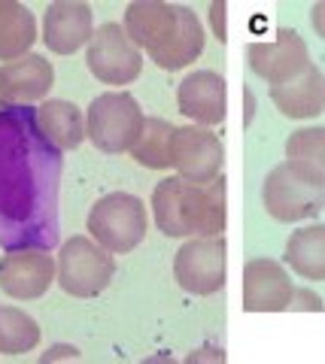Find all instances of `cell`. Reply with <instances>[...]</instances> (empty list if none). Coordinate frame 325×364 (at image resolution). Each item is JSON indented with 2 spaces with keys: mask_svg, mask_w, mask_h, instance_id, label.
<instances>
[{
  "mask_svg": "<svg viewBox=\"0 0 325 364\" xmlns=\"http://www.w3.org/2000/svg\"><path fill=\"white\" fill-rule=\"evenodd\" d=\"M61 149L46 140L37 109H0V246L52 249L58 243Z\"/></svg>",
  "mask_w": 325,
  "mask_h": 364,
  "instance_id": "6da1fadb",
  "label": "cell"
},
{
  "mask_svg": "<svg viewBox=\"0 0 325 364\" xmlns=\"http://www.w3.org/2000/svg\"><path fill=\"white\" fill-rule=\"evenodd\" d=\"M152 215L164 237H219L225 231V176L219 173L207 186L161 179L152 191Z\"/></svg>",
  "mask_w": 325,
  "mask_h": 364,
  "instance_id": "7a4b0ae2",
  "label": "cell"
},
{
  "mask_svg": "<svg viewBox=\"0 0 325 364\" xmlns=\"http://www.w3.org/2000/svg\"><path fill=\"white\" fill-rule=\"evenodd\" d=\"M88 234L113 255L131 252L146 237V203L128 191H113L100 198L88 213Z\"/></svg>",
  "mask_w": 325,
  "mask_h": 364,
  "instance_id": "3957f363",
  "label": "cell"
},
{
  "mask_svg": "<svg viewBox=\"0 0 325 364\" xmlns=\"http://www.w3.org/2000/svg\"><path fill=\"white\" fill-rule=\"evenodd\" d=\"M140 104L128 91H107L92 100L85 116V136L95 143V149L107 155H119L137 143L143 131Z\"/></svg>",
  "mask_w": 325,
  "mask_h": 364,
  "instance_id": "277c9868",
  "label": "cell"
},
{
  "mask_svg": "<svg viewBox=\"0 0 325 364\" xmlns=\"http://www.w3.org/2000/svg\"><path fill=\"white\" fill-rule=\"evenodd\" d=\"M113 277H116L113 252L97 246L92 237H73V240H67L61 246L55 279H58V286L67 294H73V298H95V294H100L110 286Z\"/></svg>",
  "mask_w": 325,
  "mask_h": 364,
  "instance_id": "5b68a950",
  "label": "cell"
},
{
  "mask_svg": "<svg viewBox=\"0 0 325 364\" xmlns=\"http://www.w3.org/2000/svg\"><path fill=\"white\" fill-rule=\"evenodd\" d=\"M262 200L267 215H274L277 222L313 219L325 207V182H313L304 173H298L289 161H283L267 173Z\"/></svg>",
  "mask_w": 325,
  "mask_h": 364,
  "instance_id": "8992f818",
  "label": "cell"
},
{
  "mask_svg": "<svg viewBox=\"0 0 325 364\" xmlns=\"http://www.w3.org/2000/svg\"><path fill=\"white\" fill-rule=\"evenodd\" d=\"M85 64L92 76L104 85H128L140 76L143 70V55L140 49L128 40V33L116 21L100 25L92 40H88Z\"/></svg>",
  "mask_w": 325,
  "mask_h": 364,
  "instance_id": "52a82bcc",
  "label": "cell"
},
{
  "mask_svg": "<svg viewBox=\"0 0 325 364\" xmlns=\"http://www.w3.org/2000/svg\"><path fill=\"white\" fill-rule=\"evenodd\" d=\"M171 167H176V176L195 186H207L222 173V161H225V146L213 131L207 128H174L171 134Z\"/></svg>",
  "mask_w": 325,
  "mask_h": 364,
  "instance_id": "ba28073f",
  "label": "cell"
},
{
  "mask_svg": "<svg viewBox=\"0 0 325 364\" xmlns=\"http://www.w3.org/2000/svg\"><path fill=\"white\" fill-rule=\"evenodd\" d=\"M225 237H195L174 258V277L188 294H216L225 286Z\"/></svg>",
  "mask_w": 325,
  "mask_h": 364,
  "instance_id": "9c48e42d",
  "label": "cell"
},
{
  "mask_svg": "<svg viewBox=\"0 0 325 364\" xmlns=\"http://www.w3.org/2000/svg\"><path fill=\"white\" fill-rule=\"evenodd\" d=\"M246 58H250L252 73L262 76L267 85H283L310 64L307 43L292 28H279L274 43H250Z\"/></svg>",
  "mask_w": 325,
  "mask_h": 364,
  "instance_id": "30bf717a",
  "label": "cell"
},
{
  "mask_svg": "<svg viewBox=\"0 0 325 364\" xmlns=\"http://www.w3.org/2000/svg\"><path fill=\"white\" fill-rule=\"evenodd\" d=\"M55 282L49 249H16L0 258V291L16 301H37Z\"/></svg>",
  "mask_w": 325,
  "mask_h": 364,
  "instance_id": "8fae6325",
  "label": "cell"
},
{
  "mask_svg": "<svg viewBox=\"0 0 325 364\" xmlns=\"http://www.w3.org/2000/svg\"><path fill=\"white\" fill-rule=\"evenodd\" d=\"M292 279L271 258H252L243 264V310L246 313H283L292 298Z\"/></svg>",
  "mask_w": 325,
  "mask_h": 364,
  "instance_id": "7c38bea8",
  "label": "cell"
},
{
  "mask_svg": "<svg viewBox=\"0 0 325 364\" xmlns=\"http://www.w3.org/2000/svg\"><path fill=\"white\" fill-rule=\"evenodd\" d=\"M176 107L186 119H192L204 128L225 122V107H228V91L225 79L216 70H195L188 73L176 88Z\"/></svg>",
  "mask_w": 325,
  "mask_h": 364,
  "instance_id": "4fadbf2b",
  "label": "cell"
},
{
  "mask_svg": "<svg viewBox=\"0 0 325 364\" xmlns=\"http://www.w3.org/2000/svg\"><path fill=\"white\" fill-rule=\"evenodd\" d=\"M179 21V4L161 0H134L125 9V33L137 49H146L149 58L171 43Z\"/></svg>",
  "mask_w": 325,
  "mask_h": 364,
  "instance_id": "5bb4252c",
  "label": "cell"
},
{
  "mask_svg": "<svg viewBox=\"0 0 325 364\" xmlns=\"http://www.w3.org/2000/svg\"><path fill=\"white\" fill-rule=\"evenodd\" d=\"M92 33V6L80 0H55L43 16V43L55 55H73Z\"/></svg>",
  "mask_w": 325,
  "mask_h": 364,
  "instance_id": "9a60e30c",
  "label": "cell"
},
{
  "mask_svg": "<svg viewBox=\"0 0 325 364\" xmlns=\"http://www.w3.org/2000/svg\"><path fill=\"white\" fill-rule=\"evenodd\" d=\"M0 79H4V95L9 104L28 107L33 100H43L55 85V70L43 55H21V58L0 67Z\"/></svg>",
  "mask_w": 325,
  "mask_h": 364,
  "instance_id": "2e32d148",
  "label": "cell"
},
{
  "mask_svg": "<svg viewBox=\"0 0 325 364\" xmlns=\"http://www.w3.org/2000/svg\"><path fill=\"white\" fill-rule=\"evenodd\" d=\"M274 107L289 119H313L325 107V76L316 64H307L295 79L271 85Z\"/></svg>",
  "mask_w": 325,
  "mask_h": 364,
  "instance_id": "e0dca14e",
  "label": "cell"
},
{
  "mask_svg": "<svg viewBox=\"0 0 325 364\" xmlns=\"http://www.w3.org/2000/svg\"><path fill=\"white\" fill-rule=\"evenodd\" d=\"M37 124L46 134V140L61 152H70L85 140V119L70 100H46L43 107H37Z\"/></svg>",
  "mask_w": 325,
  "mask_h": 364,
  "instance_id": "ac0fdd59",
  "label": "cell"
},
{
  "mask_svg": "<svg viewBox=\"0 0 325 364\" xmlns=\"http://www.w3.org/2000/svg\"><path fill=\"white\" fill-rule=\"evenodd\" d=\"M204 28H201L198 16L188 6H179V21L171 43L164 46L159 55H152V61L161 67V70H183L188 67L201 52H204Z\"/></svg>",
  "mask_w": 325,
  "mask_h": 364,
  "instance_id": "d6986e66",
  "label": "cell"
},
{
  "mask_svg": "<svg viewBox=\"0 0 325 364\" xmlns=\"http://www.w3.org/2000/svg\"><path fill=\"white\" fill-rule=\"evenodd\" d=\"M37 40V18L25 4L0 0V61H16Z\"/></svg>",
  "mask_w": 325,
  "mask_h": 364,
  "instance_id": "ffe728a7",
  "label": "cell"
},
{
  "mask_svg": "<svg viewBox=\"0 0 325 364\" xmlns=\"http://www.w3.org/2000/svg\"><path fill=\"white\" fill-rule=\"evenodd\" d=\"M286 264L304 279H325V225L301 228L286 243Z\"/></svg>",
  "mask_w": 325,
  "mask_h": 364,
  "instance_id": "44dd1931",
  "label": "cell"
},
{
  "mask_svg": "<svg viewBox=\"0 0 325 364\" xmlns=\"http://www.w3.org/2000/svg\"><path fill=\"white\" fill-rule=\"evenodd\" d=\"M286 158L298 173L313 182H325V128H304L295 131L286 140Z\"/></svg>",
  "mask_w": 325,
  "mask_h": 364,
  "instance_id": "7402d4cb",
  "label": "cell"
},
{
  "mask_svg": "<svg viewBox=\"0 0 325 364\" xmlns=\"http://www.w3.org/2000/svg\"><path fill=\"white\" fill-rule=\"evenodd\" d=\"M171 134L174 124L164 119H143V131L137 136V143L131 146V155L140 167L149 170H167L171 167V158H167V149H171Z\"/></svg>",
  "mask_w": 325,
  "mask_h": 364,
  "instance_id": "603a6c76",
  "label": "cell"
},
{
  "mask_svg": "<svg viewBox=\"0 0 325 364\" xmlns=\"http://www.w3.org/2000/svg\"><path fill=\"white\" fill-rule=\"evenodd\" d=\"M37 343H40V325L25 310L0 304V352L4 355H21V352H31Z\"/></svg>",
  "mask_w": 325,
  "mask_h": 364,
  "instance_id": "cb8c5ba5",
  "label": "cell"
},
{
  "mask_svg": "<svg viewBox=\"0 0 325 364\" xmlns=\"http://www.w3.org/2000/svg\"><path fill=\"white\" fill-rule=\"evenodd\" d=\"M289 310H310V313H322L325 304L319 294H313L307 289H292V298H289Z\"/></svg>",
  "mask_w": 325,
  "mask_h": 364,
  "instance_id": "d4e9b609",
  "label": "cell"
},
{
  "mask_svg": "<svg viewBox=\"0 0 325 364\" xmlns=\"http://www.w3.org/2000/svg\"><path fill=\"white\" fill-rule=\"evenodd\" d=\"M225 9H228L225 0H213V4H210V25H213V33H216V40H219V43H225V40H228Z\"/></svg>",
  "mask_w": 325,
  "mask_h": 364,
  "instance_id": "484cf974",
  "label": "cell"
},
{
  "mask_svg": "<svg viewBox=\"0 0 325 364\" xmlns=\"http://www.w3.org/2000/svg\"><path fill=\"white\" fill-rule=\"evenodd\" d=\"M80 358H82V355H80V349H76V346H67V343L52 346L46 355H40L43 364H49V361H80Z\"/></svg>",
  "mask_w": 325,
  "mask_h": 364,
  "instance_id": "4316f807",
  "label": "cell"
},
{
  "mask_svg": "<svg viewBox=\"0 0 325 364\" xmlns=\"http://www.w3.org/2000/svg\"><path fill=\"white\" fill-rule=\"evenodd\" d=\"M188 364H195V361H225V352L222 349H213V346H204V349H198V352H192V355L186 358Z\"/></svg>",
  "mask_w": 325,
  "mask_h": 364,
  "instance_id": "83f0119b",
  "label": "cell"
},
{
  "mask_svg": "<svg viewBox=\"0 0 325 364\" xmlns=\"http://www.w3.org/2000/svg\"><path fill=\"white\" fill-rule=\"evenodd\" d=\"M322 9H325L322 4L313 6V25H316V31H319V33H322Z\"/></svg>",
  "mask_w": 325,
  "mask_h": 364,
  "instance_id": "f1b7e54d",
  "label": "cell"
},
{
  "mask_svg": "<svg viewBox=\"0 0 325 364\" xmlns=\"http://www.w3.org/2000/svg\"><path fill=\"white\" fill-rule=\"evenodd\" d=\"M6 107H13V104L6 100V95H4V79H0V109H6Z\"/></svg>",
  "mask_w": 325,
  "mask_h": 364,
  "instance_id": "f546056e",
  "label": "cell"
}]
</instances>
